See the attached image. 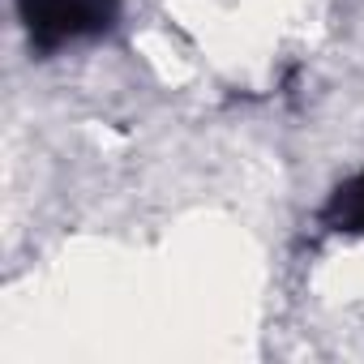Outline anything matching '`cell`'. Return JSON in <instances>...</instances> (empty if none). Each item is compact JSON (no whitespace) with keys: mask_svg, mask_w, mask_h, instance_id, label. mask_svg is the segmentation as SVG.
I'll list each match as a JSON object with an SVG mask.
<instances>
[{"mask_svg":"<svg viewBox=\"0 0 364 364\" xmlns=\"http://www.w3.org/2000/svg\"><path fill=\"white\" fill-rule=\"evenodd\" d=\"M14 9L31 52L39 56L103 39L120 22V0H14Z\"/></svg>","mask_w":364,"mask_h":364,"instance_id":"cell-1","label":"cell"},{"mask_svg":"<svg viewBox=\"0 0 364 364\" xmlns=\"http://www.w3.org/2000/svg\"><path fill=\"white\" fill-rule=\"evenodd\" d=\"M321 223L330 232H347V236H364V167L355 176H347L343 185L326 198L321 206Z\"/></svg>","mask_w":364,"mask_h":364,"instance_id":"cell-2","label":"cell"}]
</instances>
